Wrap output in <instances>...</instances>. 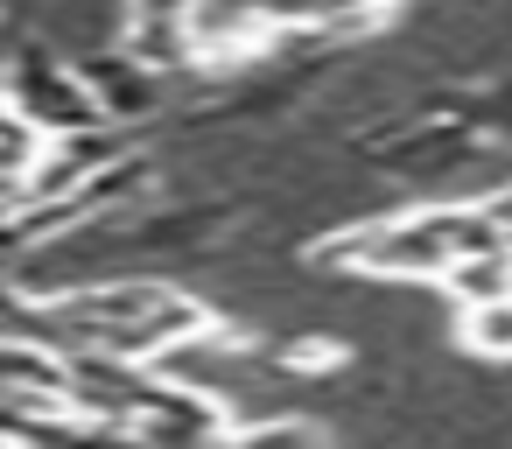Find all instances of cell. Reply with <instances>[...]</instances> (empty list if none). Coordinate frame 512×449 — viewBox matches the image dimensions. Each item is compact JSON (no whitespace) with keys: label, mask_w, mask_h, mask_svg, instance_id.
<instances>
[{"label":"cell","mask_w":512,"mask_h":449,"mask_svg":"<svg viewBox=\"0 0 512 449\" xmlns=\"http://www.w3.org/2000/svg\"><path fill=\"white\" fill-rule=\"evenodd\" d=\"M484 246H512V232L484 204H428L407 218H365V225L323 239L316 260L344 267L358 281H435L463 253H484Z\"/></svg>","instance_id":"6da1fadb"},{"label":"cell","mask_w":512,"mask_h":449,"mask_svg":"<svg viewBox=\"0 0 512 449\" xmlns=\"http://www.w3.org/2000/svg\"><path fill=\"white\" fill-rule=\"evenodd\" d=\"M0 92H8L36 127H50L57 141H64V134L113 127V120H106V106H99V92L85 85V71H78V64H64V57H57V50H43V43H22V50H15V64H8V78H0Z\"/></svg>","instance_id":"7a4b0ae2"},{"label":"cell","mask_w":512,"mask_h":449,"mask_svg":"<svg viewBox=\"0 0 512 449\" xmlns=\"http://www.w3.org/2000/svg\"><path fill=\"white\" fill-rule=\"evenodd\" d=\"M78 71H85V85L99 92L106 120H148V113L162 106V71L141 64L127 43H120V50H99V57H78Z\"/></svg>","instance_id":"3957f363"},{"label":"cell","mask_w":512,"mask_h":449,"mask_svg":"<svg viewBox=\"0 0 512 449\" xmlns=\"http://www.w3.org/2000/svg\"><path fill=\"white\" fill-rule=\"evenodd\" d=\"M64 400V351L0 330V400Z\"/></svg>","instance_id":"277c9868"},{"label":"cell","mask_w":512,"mask_h":449,"mask_svg":"<svg viewBox=\"0 0 512 449\" xmlns=\"http://www.w3.org/2000/svg\"><path fill=\"white\" fill-rule=\"evenodd\" d=\"M442 288L456 295V309L512 295V246H484V253H463V260H456V267L442 274Z\"/></svg>","instance_id":"5b68a950"},{"label":"cell","mask_w":512,"mask_h":449,"mask_svg":"<svg viewBox=\"0 0 512 449\" xmlns=\"http://www.w3.org/2000/svg\"><path fill=\"white\" fill-rule=\"evenodd\" d=\"M456 337H463L477 358L512 365V295H498V302H470V309L456 316Z\"/></svg>","instance_id":"8992f818"},{"label":"cell","mask_w":512,"mask_h":449,"mask_svg":"<svg viewBox=\"0 0 512 449\" xmlns=\"http://www.w3.org/2000/svg\"><path fill=\"white\" fill-rule=\"evenodd\" d=\"M225 442H323V421H295V414H260V421H232Z\"/></svg>","instance_id":"52a82bcc"},{"label":"cell","mask_w":512,"mask_h":449,"mask_svg":"<svg viewBox=\"0 0 512 449\" xmlns=\"http://www.w3.org/2000/svg\"><path fill=\"white\" fill-rule=\"evenodd\" d=\"M351 351L337 344V337H323V330H309V337H295V344H281V372H337Z\"/></svg>","instance_id":"ba28073f"}]
</instances>
